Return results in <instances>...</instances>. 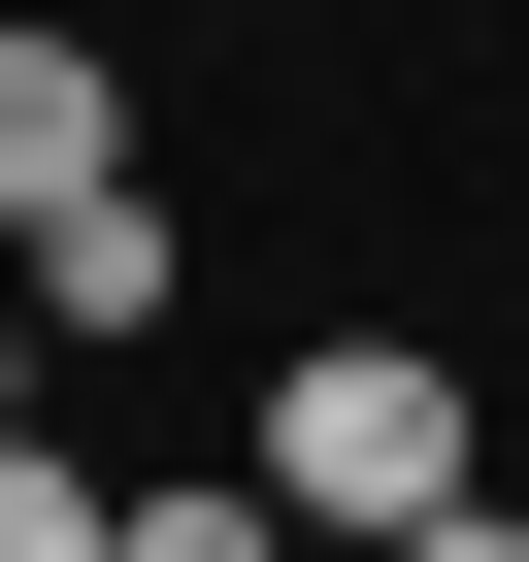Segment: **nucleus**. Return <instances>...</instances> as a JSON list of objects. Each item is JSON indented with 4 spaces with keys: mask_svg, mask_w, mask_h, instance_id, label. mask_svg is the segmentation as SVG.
<instances>
[{
    "mask_svg": "<svg viewBox=\"0 0 529 562\" xmlns=\"http://www.w3.org/2000/svg\"><path fill=\"white\" fill-rule=\"evenodd\" d=\"M264 496H299V529H430V562H463V529H496V430H463L430 331H331L299 397H264Z\"/></svg>",
    "mask_w": 529,
    "mask_h": 562,
    "instance_id": "obj_1",
    "label": "nucleus"
},
{
    "mask_svg": "<svg viewBox=\"0 0 529 562\" xmlns=\"http://www.w3.org/2000/svg\"><path fill=\"white\" fill-rule=\"evenodd\" d=\"M133 166V67L67 34V0H0V232H34V199H100Z\"/></svg>",
    "mask_w": 529,
    "mask_h": 562,
    "instance_id": "obj_2",
    "label": "nucleus"
},
{
    "mask_svg": "<svg viewBox=\"0 0 529 562\" xmlns=\"http://www.w3.org/2000/svg\"><path fill=\"white\" fill-rule=\"evenodd\" d=\"M0 265H34V331H166V199H133V166H100V199H34Z\"/></svg>",
    "mask_w": 529,
    "mask_h": 562,
    "instance_id": "obj_3",
    "label": "nucleus"
},
{
    "mask_svg": "<svg viewBox=\"0 0 529 562\" xmlns=\"http://www.w3.org/2000/svg\"><path fill=\"white\" fill-rule=\"evenodd\" d=\"M0 562H100V463H34V430H0Z\"/></svg>",
    "mask_w": 529,
    "mask_h": 562,
    "instance_id": "obj_4",
    "label": "nucleus"
},
{
    "mask_svg": "<svg viewBox=\"0 0 529 562\" xmlns=\"http://www.w3.org/2000/svg\"><path fill=\"white\" fill-rule=\"evenodd\" d=\"M0 430H34V331H0Z\"/></svg>",
    "mask_w": 529,
    "mask_h": 562,
    "instance_id": "obj_5",
    "label": "nucleus"
}]
</instances>
